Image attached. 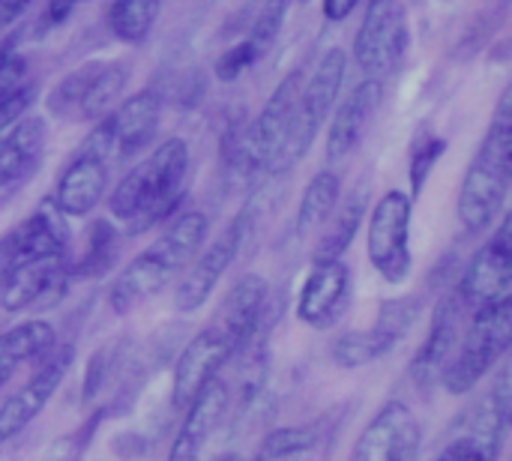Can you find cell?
<instances>
[{
	"label": "cell",
	"mask_w": 512,
	"mask_h": 461,
	"mask_svg": "<svg viewBox=\"0 0 512 461\" xmlns=\"http://www.w3.org/2000/svg\"><path fill=\"white\" fill-rule=\"evenodd\" d=\"M351 300V270L342 258L312 261L297 297V318L312 330H330L342 321Z\"/></svg>",
	"instance_id": "15"
},
{
	"label": "cell",
	"mask_w": 512,
	"mask_h": 461,
	"mask_svg": "<svg viewBox=\"0 0 512 461\" xmlns=\"http://www.w3.org/2000/svg\"><path fill=\"white\" fill-rule=\"evenodd\" d=\"M30 3L33 0H0V30H6L9 24H15L27 12Z\"/></svg>",
	"instance_id": "37"
},
{
	"label": "cell",
	"mask_w": 512,
	"mask_h": 461,
	"mask_svg": "<svg viewBox=\"0 0 512 461\" xmlns=\"http://www.w3.org/2000/svg\"><path fill=\"white\" fill-rule=\"evenodd\" d=\"M213 461H243L237 453H225V456H219V459H213Z\"/></svg>",
	"instance_id": "40"
},
{
	"label": "cell",
	"mask_w": 512,
	"mask_h": 461,
	"mask_svg": "<svg viewBox=\"0 0 512 461\" xmlns=\"http://www.w3.org/2000/svg\"><path fill=\"white\" fill-rule=\"evenodd\" d=\"M303 72L294 69L288 72L267 105L261 108L258 120L246 126V147L252 156L255 171H270V174H285V150L291 141L297 105H300V90H303Z\"/></svg>",
	"instance_id": "8"
},
{
	"label": "cell",
	"mask_w": 512,
	"mask_h": 461,
	"mask_svg": "<svg viewBox=\"0 0 512 461\" xmlns=\"http://www.w3.org/2000/svg\"><path fill=\"white\" fill-rule=\"evenodd\" d=\"M237 354L234 342L225 336L219 324L204 327L180 354L177 369H174V390H171V405L174 411H186L192 399L219 375V369Z\"/></svg>",
	"instance_id": "14"
},
{
	"label": "cell",
	"mask_w": 512,
	"mask_h": 461,
	"mask_svg": "<svg viewBox=\"0 0 512 461\" xmlns=\"http://www.w3.org/2000/svg\"><path fill=\"white\" fill-rule=\"evenodd\" d=\"M207 237V216L192 210L183 213L153 246H147L129 267L114 279L108 291V303L114 315H129L144 300L156 297L165 285H171L186 264L198 255Z\"/></svg>",
	"instance_id": "2"
},
{
	"label": "cell",
	"mask_w": 512,
	"mask_h": 461,
	"mask_svg": "<svg viewBox=\"0 0 512 461\" xmlns=\"http://www.w3.org/2000/svg\"><path fill=\"white\" fill-rule=\"evenodd\" d=\"M512 342V294L495 303L474 309V321L468 327L465 342L456 348L450 366L444 369L441 381L450 396L471 393L507 354Z\"/></svg>",
	"instance_id": "4"
},
{
	"label": "cell",
	"mask_w": 512,
	"mask_h": 461,
	"mask_svg": "<svg viewBox=\"0 0 512 461\" xmlns=\"http://www.w3.org/2000/svg\"><path fill=\"white\" fill-rule=\"evenodd\" d=\"M159 111H162V102H159V93L153 90H138L129 99L117 102L114 111L105 114L96 126V135L105 144L108 156L111 159L138 156L150 144L159 126Z\"/></svg>",
	"instance_id": "12"
},
{
	"label": "cell",
	"mask_w": 512,
	"mask_h": 461,
	"mask_svg": "<svg viewBox=\"0 0 512 461\" xmlns=\"http://www.w3.org/2000/svg\"><path fill=\"white\" fill-rule=\"evenodd\" d=\"M408 51V9L405 0H369L363 24L354 39V60L366 78L384 81L396 72Z\"/></svg>",
	"instance_id": "7"
},
{
	"label": "cell",
	"mask_w": 512,
	"mask_h": 461,
	"mask_svg": "<svg viewBox=\"0 0 512 461\" xmlns=\"http://www.w3.org/2000/svg\"><path fill=\"white\" fill-rule=\"evenodd\" d=\"M78 0H48V9H45V27H54V24H63L66 15L75 9Z\"/></svg>",
	"instance_id": "38"
},
{
	"label": "cell",
	"mask_w": 512,
	"mask_h": 461,
	"mask_svg": "<svg viewBox=\"0 0 512 461\" xmlns=\"http://www.w3.org/2000/svg\"><path fill=\"white\" fill-rule=\"evenodd\" d=\"M399 342L390 339L381 327H369V330H348L333 342V360L342 369H363L381 357H387Z\"/></svg>",
	"instance_id": "25"
},
{
	"label": "cell",
	"mask_w": 512,
	"mask_h": 461,
	"mask_svg": "<svg viewBox=\"0 0 512 461\" xmlns=\"http://www.w3.org/2000/svg\"><path fill=\"white\" fill-rule=\"evenodd\" d=\"M75 360L72 345H54L42 360L39 369L27 378L21 390H15L3 405H0V444L15 441L51 402V396L60 390L63 378L69 375Z\"/></svg>",
	"instance_id": "9"
},
{
	"label": "cell",
	"mask_w": 512,
	"mask_h": 461,
	"mask_svg": "<svg viewBox=\"0 0 512 461\" xmlns=\"http://www.w3.org/2000/svg\"><path fill=\"white\" fill-rule=\"evenodd\" d=\"M462 309H465V303L459 300V294H450V297H444L435 306V315H432L426 342H423V348L417 351V357L411 363V375H414V381L420 387L438 384L441 375H444V369L450 366V360L456 354V345H459Z\"/></svg>",
	"instance_id": "19"
},
{
	"label": "cell",
	"mask_w": 512,
	"mask_h": 461,
	"mask_svg": "<svg viewBox=\"0 0 512 461\" xmlns=\"http://www.w3.org/2000/svg\"><path fill=\"white\" fill-rule=\"evenodd\" d=\"M249 225H252L249 213H240L198 258H192L186 264V273H183V279L177 282V291H174L177 312H186L189 315V312L201 309L210 300V294L216 291L219 279L234 264V258H237L246 234H249Z\"/></svg>",
	"instance_id": "10"
},
{
	"label": "cell",
	"mask_w": 512,
	"mask_h": 461,
	"mask_svg": "<svg viewBox=\"0 0 512 461\" xmlns=\"http://www.w3.org/2000/svg\"><path fill=\"white\" fill-rule=\"evenodd\" d=\"M24 75H27V63H24V57H21L15 48L3 45V48H0V96L21 90V87L27 84V81H24Z\"/></svg>",
	"instance_id": "34"
},
{
	"label": "cell",
	"mask_w": 512,
	"mask_h": 461,
	"mask_svg": "<svg viewBox=\"0 0 512 461\" xmlns=\"http://www.w3.org/2000/svg\"><path fill=\"white\" fill-rule=\"evenodd\" d=\"M285 12H288V0H267L264 9L258 12L249 39L261 51V57L273 48V42H276V36H279V30L285 24Z\"/></svg>",
	"instance_id": "32"
},
{
	"label": "cell",
	"mask_w": 512,
	"mask_h": 461,
	"mask_svg": "<svg viewBox=\"0 0 512 461\" xmlns=\"http://www.w3.org/2000/svg\"><path fill=\"white\" fill-rule=\"evenodd\" d=\"M512 180V93L504 90L489 132L471 159V168L459 189V222L468 234L492 228L501 213Z\"/></svg>",
	"instance_id": "3"
},
{
	"label": "cell",
	"mask_w": 512,
	"mask_h": 461,
	"mask_svg": "<svg viewBox=\"0 0 512 461\" xmlns=\"http://www.w3.org/2000/svg\"><path fill=\"white\" fill-rule=\"evenodd\" d=\"M420 423L405 402H387L363 429L351 461H417Z\"/></svg>",
	"instance_id": "16"
},
{
	"label": "cell",
	"mask_w": 512,
	"mask_h": 461,
	"mask_svg": "<svg viewBox=\"0 0 512 461\" xmlns=\"http://www.w3.org/2000/svg\"><path fill=\"white\" fill-rule=\"evenodd\" d=\"M159 9L162 0H114L108 9V27L120 42L141 45L153 30Z\"/></svg>",
	"instance_id": "26"
},
{
	"label": "cell",
	"mask_w": 512,
	"mask_h": 461,
	"mask_svg": "<svg viewBox=\"0 0 512 461\" xmlns=\"http://www.w3.org/2000/svg\"><path fill=\"white\" fill-rule=\"evenodd\" d=\"M57 345V333L48 321H24L0 333V387L27 363H39Z\"/></svg>",
	"instance_id": "22"
},
{
	"label": "cell",
	"mask_w": 512,
	"mask_h": 461,
	"mask_svg": "<svg viewBox=\"0 0 512 461\" xmlns=\"http://www.w3.org/2000/svg\"><path fill=\"white\" fill-rule=\"evenodd\" d=\"M108 162H111V156L93 129V135L84 141L78 156L60 174L57 192H54V207L69 219H81L93 207H99V201L105 195V183H108Z\"/></svg>",
	"instance_id": "13"
},
{
	"label": "cell",
	"mask_w": 512,
	"mask_h": 461,
	"mask_svg": "<svg viewBox=\"0 0 512 461\" xmlns=\"http://www.w3.org/2000/svg\"><path fill=\"white\" fill-rule=\"evenodd\" d=\"M189 174V144L183 138L162 141L144 162H138L111 192L108 210L129 234L162 225L180 204Z\"/></svg>",
	"instance_id": "1"
},
{
	"label": "cell",
	"mask_w": 512,
	"mask_h": 461,
	"mask_svg": "<svg viewBox=\"0 0 512 461\" xmlns=\"http://www.w3.org/2000/svg\"><path fill=\"white\" fill-rule=\"evenodd\" d=\"M512 222L510 216L501 222V228L492 234V240L471 258L462 282H459V300L465 309H480L486 303H495L512 294Z\"/></svg>",
	"instance_id": "11"
},
{
	"label": "cell",
	"mask_w": 512,
	"mask_h": 461,
	"mask_svg": "<svg viewBox=\"0 0 512 461\" xmlns=\"http://www.w3.org/2000/svg\"><path fill=\"white\" fill-rule=\"evenodd\" d=\"M435 461H498V453H492V450L474 444L468 435H456Z\"/></svg>",
	"instance_id": "35"
},
{
	"label": "cell",
	"mask_w": 512,
	"mask_h": 461,
	"mask_svg": "<svg viewBox=\"0 0 512 461\" xmlns=\"http://www.w3.org/2000/svg\"><path fill=\"white\" fill-rule=\"evenodd\" d=\"M444 153H447V141L438 138V135H426L414 147V153H411V174H408L411 177V201L423 195L426 180L432 177V171H435V165L441 162Z\"/></svg>",
	"instance_id": "31"
},
{
	"label": "cell",
	"mask_w": 512,
	"mask_h": 461,
	"mask_svg": "<svg viewBox=\"0 0 512 461\" xmlns=\"http://www.w3.org/2000/svg\"><path fill=\"white\" fill-rule=\"evenodd\" d=\"M339 195H342V183H339V174L336 171H318L303 198H300V207H297V228L300 231H312V228H321L327 222V216L333 213V207L339 204Z\"/></svg>",
	"instance_id": "27"
},
{
	"label": "cell",
	"mask_w": 512,
	"mask_h": 461,
	"mask_svg": "<svg viewBox=\"0 0 512 461\" xmlns=\"http://www.w3.org/2000/svg\"><path fill=\"white\" fill-rule=\"evenodd\" d=\"M366 207H369V198H366L363 189L351 192L342 207L339 204L333 207V213L327 216L330 225H327V231L321 234V240L315 246V261H336L351 249V243H354V237H357V231L363 225Z\"/></svg>",
	"instance_id": "23"
},
{
	"label": "cell",
	"mask_w": 512,
	"mask_h": 461,
	"mask_svg": "<svg viewBox=\"0 0 512 461\" xmlns=\"http://www.w3.org/2000/svg\"><path fill=\"white\" fill-rule=\"evenodd\" d=\"M114 249H117V234H114L111 222H105V219L96 222L90 228L87 249H84L81 261L72 267V276H102L111 267Z\"/></svg>",
	"instance_id": "29"
},
{
	"label": "cell",
	"mask_w": 512,
	"mask_h": 461,
	"mask_svg": "<svg viewBox=\"0 0 512 461\" xmlns=\"http://www.w3.org/2000/svg\"><path fill=\"white\" fill-rule=\"evenodd\" d=\"M303 3H306V0H303Z\"/></svg>",
	"instance_id": "41"
},
{
	"label": "cell",
	"mask_w": 512,
	"mask_h": 461,
	"mask_svg": "<svg viewBox=\"0 0 512 461\" xmlns=\"http://www.w3.org/2000/svg\"><path fill=\"white\" fill-rule=\"evenodd\" d=\"M360 0H324V15L330 21H345L354 9H357Z\"/></svg>",
	"instance_id": "39"
},
{
	"label": "cell",
	"mask_w": 512,
	"mask_h": 461,
	"mask_svg": "<svg viewBox=\"0 0 512 461\" xmlns=\"http://www.w3.org/2000/svg\"><path fill=\"white\" fill-rule=\"evenodd\" d=\"M261 60V51L252 45V39H240L237 45H231L219 60H216V78L219 81H237L243 72H249L255 63Z\"/></svg>",
	"instance_id": "33"
},
{
	"label": "cell",
	"mask_w": 512,
	"mask_h": 461,
	"mask_svg": "<svg viewBox=\"0 0 512 461\" xmlns=\"http://www.w3.org/2000/svg\"><path fill=\"white\" fill-rule=\"evenodd\" d=\"M228 405V387L225 381H219V375L192 399V405L186 408L183 426L171 444L168 461H198L201 459V447L207 444V438L213 435L216 423L222 420Z\"/></svg>",
	"instance_id": "21"
},
{
	"label": "cell",
	"mask_w": 512,
	"mask_h": 461,
	"mask_svg": "<svg viewBox=\"0 0 512 461\" xmlns=\"http://www.w3.org/2000/svg\"><path fill=\"white\" fill-rule=\"evenodd\" d=\"M411 216H414L411 195L393 189L375 204L372 219H369V237H366L369 261L381 273V279L390 285H402L414 267Z\"/></svg>",
	"instance_id": "5"
},
{
	"label": "cell",
	"mask_w": 512,
	"mask_h": 461,
	"mask_svg": "<svg viewBox=\"0 0 512 461\" xmlns=\"http://www.w3.org/2000/svg\"><path fill=\"white\" fill-rule=\"evenodd\" d=\"M267 294H270V288H267L264 276L249 273L234 282L225 303L219 306V315L213 318V324H219L225 330V336L234 342L237 354L246 351L261 336V327L267 321Z\"/></svg>",
	"instance_id": "18"
},
{
	"label": "cell",
	"mask_w": 512,
	"mask_h": 461,
	"mask_svg": "<svg viewBox=\"0 0 512 461\" xmlns=\"http://www.w3.org/2000/svg\"><path fill=\"white\" fill-rule=\"evenodd\" d=\"M381 99H384V81H378V78L360 81L345 96V102L336 108L330 132H327V159L330 162H342L357 150V144L369 126L372 114L378 111Z\"/></svg>",
	"instance_id": "20"
},
{
	"label": "cell",
	"mask_w": 512,
	"mask_h": 461,
	"mask_svg": "<svg viewBox=\"0 0 512 461\" xmlns=\"http://www.w3.org/2000/svg\"><path fill=\"white\" fill-rule=\"evenodd\" d=\"M345 72H348L345 48H330L321 57V63L315 66L312 78L303 81L300 105H297L294 129H291V141H288V150H285V171L294 168L309 153L321 123L330 117V111L339 102V93H342V84H345Z\"/></svg>",
	"instance_id": "6"
},
{
	"label": "cell",
	"mask_w": 512,
	"mask_h": 461,
	"mask_svg": "<svg viewBox=\"0 0 512 461\" xmlns=\"http://www.w3.org/2000/svg\"><path fill=\"white\" fill-rule=\"evenodd\" d=\"M423 300L420 297H399V300H384L375 318V327H381L387 336H393L396 342H402L408 336V330L414 327V321L420 318Z\"/></svg>",
	"instance_id": "30"
},
{
	"label": "cell",
	"mask_w": 512,
	"mask_h": 461,
	"mask_svg": "<svg viewBox=\"0 0 512 461\" xmlns=\"http://www.w3.org/2000/svg\"><path fill=\"white\" fill-rule=\"evenodd\" d=\"M48 129L39 114H21L6 135H0V195L27 183L45 156Z\"/></svg>",
	"instance_id": "17"
},
{
	"label": "cell",
	"mask_w": 512,
	"mask_h": 461,
	"mask_svg": "<svg viewBox=\"0 0 512 461\" xmlns=\"http://www.w3.org/2000/svg\"><path fill=\"white\" fill-rule=\"evenodd\" d=\"M321 444L318 426H300V429H276L255 461H306L309 453Z\"/></svg>",
	"instance_id": "28"
},
{
	"label": "cell",
	"mask_w": 512,
	"mask_h": 461,
	"mask_svg": "<svg viewBox=\"0 0 512 461\" xmlns=\"http://www.w3.org/2000/svg\"><path fill=\"white\" fill-rule=\"evenodd\" d=\"M129 81V69L123 63H99L81 93V102L75 108V120H102L114 111L120 102V93Z\"/></svg>",
	"instance_id": "24"
},
{
	"label": "cell",
	"mask_w": 512,
	"mask_h": 461,
	"mask_svg": "<svg viewBox=\"0 0 512 461\" xmlns=\"http://www.w3.org/2000/svg\"><path fill=\"white\" fill-rule=\"evenodd\" d=\"M105 372H108V354L99 351V354L90 360V366H87V384H84V396H87V399H93L96 390L105 384Z\"/></svg>",
	"instance_id": "36"
}]
</instances>
